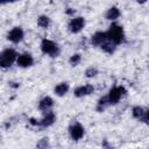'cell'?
<instances>
[{
    "mask_svg": "<svg viewBox=\"0 0 149 149\" xmlns=\"http://www.w3.org/2000/svg\"><path fill=\"white\" fill-rule=\"evenodd\" d=\"M108 41L113 42L115 45H120L126 43V33L121 24L118 22H112L106 31Z\"/></svg>",
    "mask_w": 149,
    "mask_h": 149,
    "instance_id": "6da1fadb",
    "label": "cell"
},
{
    "mask_svg": "<svg viewBox=\"0 0 149 149\" xmlns=\"http://www.w3.org/2000/svg\"><path fill=\"white\" fill-rule=\"evenodd\" d=\"M40 49L43 55L49 56L50 58H56L61 55V47L58 45V43H56L55 41L47 38V37L41 40Z\"/></svg>",
    "mask_w": 149,
    "mask_h": 149,
    "instance_id": "7a4b0ae2",
    "label": "cell"
},
{
    "mask_svg": "<svg viewBox=\"0 0 149 149\" xmlns=\"http://www.w3.org/2000/svg\"><path fill=\"white\" fill-rule=\"evenodd\" d=\"M56 121H57V115L54 111H49L47 113H43V116L38 120L35 119V118H29L28 119L29 125H31L34 127H40V128L51 127Z\"/></svg>",
    "mask_w": 149,
    "mask_h": 149,
    "instance_id": "3957f363",
    "label": "cell"
},
{
    "mask_svg": "<svg viewBox=\"0 0 149 149\" xmlns=\"http://www.w3.org/2000/svg\"><path fill=\"white\" fill-rule=\"evenodd\" d=\"M17 57L19 54L14 48H5L0 52V66L2 69L10 68L14 63H16Z\"/></svg>",
    "mask_w": 149,
    "mask_h": 149,
    "instance_id": "277c9868",
    "label": "cell"
},
{
    "mask_svg": "<svg viewBox=\"0 0 149 149\" xmlns=\"http://www.w3.org/2000/svg\"><path fill=\"white\" fill-rule=\"evenodd\" d=\"M128 91L123 85H114L109 88V91L107 92V99L111 106H115L120 102V100L122 98H125L127 95Z\"/></svg>",
    "mask_w": 149,
    "mask_h": 149,
    "instance_id": "5b68a950",
    "label": "cell"
},
{
    "mask_svg": "<svg viewBox=\"0 0 149 149\" xmlns=\"http://www.w3.org/2000/svg\"><path fill=\"white\" fill-rule=\"evenodd\" d=\"M68 130L70 139L74 142L80 141L85 136V127L78 120H72L68 127Z\"/></svg>",
    "mask_w": 149,
    "mask_h": 149,
    "instance_id": "8992f818",
    "label": "cell"
},
{
    "mask_svg": "<svg viewBox=\"0 0 149 149\" xmlns=\"http://www.w3.org/2000/svg\"><path fill=\"white\" fill-rule=\"evenodd\" d=\"M86 26V20L81 15H77L71 17V20L68 23V30L71 34H79Z\"/></svg>",
    "mask_w": 149,
    "mask_h": 149,
    "instance_id": "52a82bcc",
    "label": "cell"
},
{
    "mask_svg": "<svg viewBox=\"0 0 149 149\" xmlns=\"http://www.w3.org/2000/svg\"><path fill=\"white\" fill-rule=\"evenodd\" d=\"M7 41H9L10 43L13 44H19L23 41L24 38V30L22 29V27L20 26H15L13 27L8 33H7V36H6Z\"/></svg>",
    "mask_w": 149,
    "mask_h": 149,
    "instance_id": "ba28073f",
    "label": "cell"
},
{
    "mask_svg": "<svg viewBox=\"0 0 149 149\" xmlns=\"http://www.w3.org/2000/svg\"><path fill=\"white\" fill-rule=\"evenodd\" d=\"M35 63V59H34V56L30 54V52H22V54H19V57H17V61H16V65L21 69H28V68H31Z\"/></svg>",
    "mask_w": 149,
    "mask_h": 149,
    "instance_id": "9c48e42d",
    "label": "cell"
},
{
    "mask_svg": "<svg viewBox=\"0 0 149 149\" xmlns=\"http://www.w3.org/2000/svg\"><path fill=\"white\" fill-rule=\"evenodd\" d=\"M95 87L92 84H85V85H79L73 90V95L76 98H84L87 95H91L94 93Z\"/></svg>",
    "mask_w": 149,
    "mask_h": 149,
    "instance_id": "30bf717a",
    "label": "cell"
},
{
    "mask_svg": "<svg viewBox=\"0 0 149 149\" xmlns=\"http://www.w3.org/2000/svg\"><path fill=\"white\" fill-rule=\"evenodd\" d=\"M107 34L106 31H102V30H98L95 33L92 34V36L90 37V44L94 48H100L101 44H104L106 41H107Z\"/></svg>",
    "mask_w": 149,
    "mask_h": 149,
    "instance_id": "8fae6325",
    "label": "cell"
},
{
    "mask_svg": "<svg viewBox=\"0 0 149 149\" xmlns=\"http://www.w3.org/2000/svg\"><path fill=\"white\" fill-rule=\"evenodd\" d=\"M54 106H55V100L50 95H44L42 99H40V101L37 104V108L42 113H47L49 111H52Z\"/></svg>",
    "mask_w": 149,
    "mask_h": 149,
    "instance_id": "7c38bea8",
    "label": "cell"
},
{
    "mask_svg": "<svg viewBox=\"0 0 149 149\" xmlns=\"http://www.w3.org/2000/svg\"><path fill=\"white\" fill-rule=\"evenodd\" d=\"M120 16H121V10L118 6H112L107 8L105 12V19L111 22H115Z\"/></svg>",
    "mask_w": 149,
    "mask_h": 149,
    "instance_id": "4fadbf2b",
    "label": "cell"
},
{
    "mask_svg": "<svg viewBox=\"0 0 149 149\" xmlns=\"http://www.w3.org/2000/svg\"><path fill=\"white\" fill-rule=\"evenodd\" d=\"M69 91H70V84L68 81H61V83L56 84L54 87V94L59 98L66 95L69 93Z\"/></svg>",
    "mask_w": 149,
    "mask_h": 149,
    "instance_id": "5bb4252c",
    "label": "cell"
},
{
    "mask_svg": "<svg viewBox=\"0 0 149 149\" xmlns=\"http://www.w3.org/2000/svg\"><path fill=\"white\" fill-rule=\"evenodd\" d=\"M109 106H111V105H109V102H108L107 95H102V97H100V98L98 99V101H97V104H95V111H97L98 113H102V112H105Z\"/></svg>",
    "mask_w": 149,
    "mask_h": 149,
    "instance_id": "9a60e30c",
    "label": "cell"
},
{
    "mask_svg": "<svg viewBox=\"0 0 149 149\" xmlns=\"http://www.w3.org/2000/svg\"><path fill=\"white\" fill-rule=\"evenodd\" d=\"M116 49H118V45H115L113 42H111V41H108V40H107L104 44L100 45V50H101L102 52L107 54V55H114L115 51H116Z\"/></svg>",
    "mask_w": 149,
    "mask_h": 149,
    "instance_id": "2e32d148",
    "label": "cell"
},
{
    "mask_svg": "<svg viewBox=\"0 0 149 149\" xmlns=\"http://www.w3.org/2000/svg\"><path fill=\"white\" fill-rule=\"evenodd\" d=\"M37 26L41 28V29H48L50 26H51V19L50 16L45 15V14H42L37 17Z\"/></svg>",
    "mask_w": 149,
    "mask_h": 149,
    "instance_id": "e0dca14e",
    "label": "cell"
},
{
    "mask_svg": "<svg viewBox=\"0 0 149 149\" xmlns=\"http://www.w3.org/2000/svg\"><path fill=\"white\" fill-rule=\"evenodd\" d=\"M144 113H146V108H143V107L140 106V105H136V106H133V107H132V116H133L135 120L142 121V119H143V116H144Z\"/></svg>",
    "mask_w": 149,
    "mask_h": 149,
    "instance_id": "ac0fdd59",
    "label": "cell"
},
{
    "mask_svg": "<svg viewBox=\"0 0 149 149\" xmlns=\"http://www.w3.org/2000/svg\"><path fill=\"white\" fill-rule=\"evenodd\" d=\"M98 74H99V70H98V68L94 66V65H91V66L86 68L85 71H84V76H85L87 79H92V78L97 77Z\"/></svg>",
    "mask_w": 149,
    "mask_h": 149,
    "instance_id": "d6986e66",
    "label": "cell"
},
{
    "mask_svg": "<svg viewBox=\"0 0 149 149\" xmlns=\"http://www.w3.org/2000/svg\"><path fill=\"white\" fill-rule=\"evenodd\" d=\"M36 149H51V143H50L49 137H47V136L41 137L36 142Z\"/></svg>",
    "mask_w": 149,
    "mask_h": 149,
    "instance_id": "ffe728a7",
    "label": "cell"
},
{
    "mask_svg": "<svg viewBox=\"0 0 149 149\" xmlns=\"http://www.w3.org/2000/svg\"><path fill=\"white\" fill-rule=\"evenodd\" d=\"M81 59H83L81 54H79V52H74V54H72V55L69 57V64H70L72 68L78 66V65L81 63Z\"/></svg>",
    "mask_w": 149,
    "mask_h": 149,
    "instance_id": "44dd1931",
    "label": "cell"
},
{
    "mask_svg": "<svg viewBox=\"0 0 149 149\" xmlns=\"http://www.w3.org/2000/svg\"><path fill=\"white\" fill-rule=\"evenodd\" d=\"M101 148L102 149H114V147L112 146V143L107 140V139H104L102 142H101Z\"/></svg>",
    "mask_w": 149,
    "mask_h": 149,
    "instance_id": "7402d4cb",
    "label": "cell"
},
{
    "mask_svg": "<svg viewBox=\"0 0 149 149\" xmlns=\"http://www.w3.org/2000/svg\"><path fill=\"white\" fill-rule=\"evenodd\" d=\"M8 86H9V87H12V88H14V90H16V88H19V87L21 86V84H20V81L9 80V81H8Z\"/></svg>",
    "mask_w": 149,
    "mask_h": 149,
    "instance_id": "603a6c76",
    "label": "cell"
},
{
    "mask_svg": "<svg viewBox=\"0 0 149 149\" xmlns=\"http://www.w3.org/2000/svg\"><path fill=\"white\" fill-rule=\"evenodd\" d=\"M142 122L146 123L147 126H149V108L146 109V113H144V116H143V119H142Z\"/></svg>",
    "mask_w": 149,
    "mask_h": 149,
    "instance_id": "cb8c5ba5",
    "label": "cell"
},
{
    "mask_svg": "<svg viewBox=\"0 0 149 149\" xmlns=\"http://www.w3.org/2000/svg\"><path fill=\"white\" fill-rule=\"evenodd\" d=\"M65 14L73 17L74 14H76V9H73V8H66V9H65Z\"/></svg>",
    "mask_w": 149,
    "mask_h": 149,
    "instance_id": "d4e9b609",
    "label": "cell"
}]
</instances>
